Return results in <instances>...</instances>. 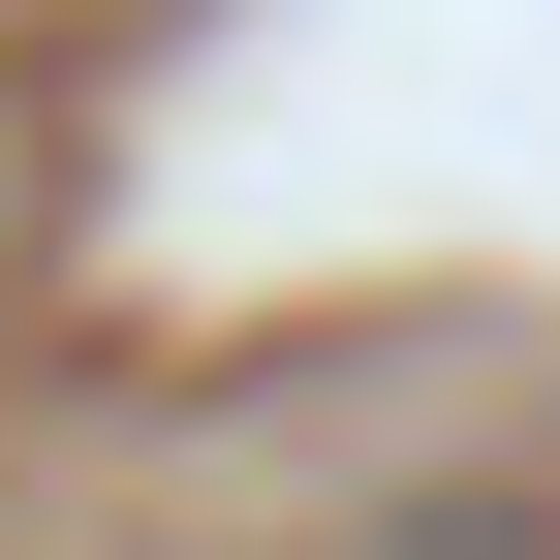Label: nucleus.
Segmentation results:
<instances>
[{"mask_svg": "<svg viewBox=\"0 0 560 560\" xmlns=\"http://www.w3.org/2000/svg\"><path fill=\"white\" fill-rule=\"evenodd\" d=\"M342 560H560V499H499V467H467V499H374Z\"/></svg>", "mask_w": 560, "mask_h": 560, "instance_id": "1", "label": "nucleus"}]
</instances>
